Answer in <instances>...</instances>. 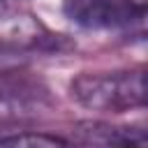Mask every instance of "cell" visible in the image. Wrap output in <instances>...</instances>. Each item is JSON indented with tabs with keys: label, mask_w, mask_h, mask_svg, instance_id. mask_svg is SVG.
Returning a JSON list of instances; mask_svg holds the SVG:
<instances>
[{
	"label": "cell",
	"mask_w": 148,
	"mask_h": 148,
	"mask_svg": "<svg viewBox=\"0 0 148 148\" xmlns=\"http://www.w3.org/2000/svg\"><path fill=\"white\" fill-rule=\"evenodd\" d=\"M69 95L90 111L120 113L139 109L146 104V74L143 69L79 74L69 83Z\"/></svg>",
	"instance_id": "obj_1"
},
{
	"label": "cell",
	"mask_w": 148,
	"mask_h": 148,
	"mask_svg": "<svg viewBox=\"0 0 148 148\" xmlns=\"http://www.w3.org/2000/svg\"><path fill=\"white\" fill-rule=\"evenodd\" d=\"M62 12L88 30H132L143 23V5L136 0H62Z\"/></svg>",
	"instance_id": "obj_2"
},
{
	"label": "cell",
	"mask_w": 148,
	"mask_h": 148,
	"mask_svg": "<svg viewBox=\"0 0 148 148\" xmlns=\"http://www.w3.org/2000/svg\"><path fill=\"white\" fill-rule=\"evenodd\" d=\"M44 92L18 79L0 76V123H12V120H23L28 116H35L37 109L42 106Z\"/></svg>",
	"instance_id": "obj_3"
},
{
	"label": "cell",
	"mask_w": 148,
	"mask_h": 148,
	"mask_svg": "<svg viewBox=\"0 0 148 148\" xmlns=\"http://www.w3.org/2000/svg\"><path fill=\"white\" fill-rule=\"evenodd\" d=\"M81 136L88 143H95L102 148H146V132L141 127L88 123V125H81Z\"/></svg>",
	"instance_id": "obj_4"
},
{
	"label": "cell",
	"mask_w": 148,
	"mask_h": 148,
	"mask_svg": "<svg viewBox=\"0 0 148 148\" xmlns=\"http://www.w3.org/2000/svg\"><path fill=\"white\" fill-rule=\"evenodd\" d=\"M0 148H72V143L42 132H18L0 139Z\"/></svg>",
	"instance_id": "obj_5"
}]
</instances>
